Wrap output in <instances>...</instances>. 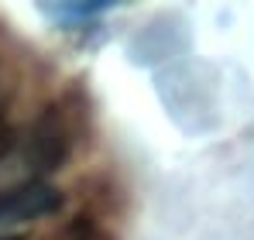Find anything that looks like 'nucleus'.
I'll return each mask as SVG.
<instances>
[{
	"label": "nucleus",
	"instance_id": "f257e3e1",
	"mask_svg": "<svg viewBox=\"0 0 254 240\" xmlns=\"http://www.w3.org/2000/svg\"><path fill=\"white\" fill-rule=\"evenodd\" d=\"M62 206V196L55 189H48L42 182H28V185H14L7 192H0V223H24V220H38L48 216Z\"/></svg>",
	"mask_w": 254,
	"mask_h": 240
},
{
	"label": "nucleus",
	"instance_id": "f03ea898",
	"mask_svg": "<svg viewBox=\"0 0 254 240\" xmlns=\"http://www.w3.org/2000/svg\"><path fill=\"white\" fill-rule=\"evenodd\" d=\"M65 144H69V137H65L62 123H59L55 117H45L42 123L35 127V137H31L28 158L35 161L42 172L59 168V165H62V158H65Z\"/></svg>",
	"mask_w": 254,
	"mask_h": 240
},
{
	"label": "nucleus",
	"instance_id": "20e7f679",
	"mask_svg": "<svg viewBox=\"0 0 254 240\" xmlns=\"http://www.w3.org/2000/svg\"><path fill=\"white\" fill-rule=\"evenodd\" d=\"M3 240H21V237H3Z\"/></svg>",
	"mask_w": 254,
	"mask_h": 240
},
{
	"label": "nucleus",
	"instance_id": "7ed1b4c3",
	"mask_svg": "<svg viewBox=\"0 0 254 240\" xmlns=\"http://www.w3.org/2000/svg\"><path fill=\"white\" fill-rule=\"evenodd\" d=\"M0 141H7V123L0 120Z\"/></svg>",
	"mask_w": 254,
	"mask_h": 240
}]
</instances>
